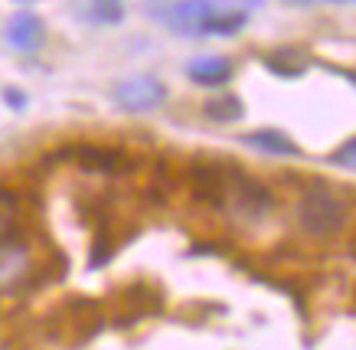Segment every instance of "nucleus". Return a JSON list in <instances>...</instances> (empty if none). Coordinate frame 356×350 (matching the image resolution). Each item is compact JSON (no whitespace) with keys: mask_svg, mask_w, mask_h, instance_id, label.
Returning <instances> with one entry per match:
<instances>
[{"mask_svg":"<svg viewBox=\"0 0 356 350\" xmlns=\"http://www.w3.org/2000/svg\"><path fill=\"white\" fill-rule=\"evenodd\" d=\"M298 219L311 236H337L346 226V203L327 186H311L298 203Z\"/></svg>","mask_w":356,"mask_h":350,"instance_id":"nucleus-1","label":"nucleus"},{"mask_svg":"<svg viewBox=\"0 0 356 350\" xmlns=\"http://www.w3.org/2000/svg\"><path fill=\"white\" fill-rule=\"evenodd\" d=\"M111 99L118 102L124 111H134V115H144V111L161 109L163 99H167V86H163L157 76H134L124 79L115 86Z\"/></svg>","mask_w":356,"mask_h":350,"instance_id":"nucleus-2","label":"nucleus"},{"mask_svg":"<svg viewBox=\"0 0 356 350\" xmlns=\"http://www.w3.org/2000/svg\"><path fill=\"white\" fill-rule=\"evenodd\" d=\"M216 10H219L216 0H177V3H170L167 10L157 13V17H161V23L167 30H173V33L196 36L200 26H203V20Z\"/></svg>","mask_w":356,"mask_h":350,"instance_id":"nucleus-3","label":"nucleus"},{"mask_svg":"<svg viewBox=\"0 0 356 350\" xmlns=\"http://www.w3.org/2000/svg\"><path fill=\"white\" fill-rule=\"evenodd\" d=\"M190 186H193L196 203H209V207H222L226 203V186L229 177L216 161H193L190 164Z\"/></svg>","mask_w":356,"mask_h":350,"instance_id":"nucleus-4","label":"nucleus"},{"mask_svg":"<svg viewBox=\"0 0 356 350\" xmlns=\"http://www.w3.org/2000/svg\"><path fill=\"white\" fill-rule=\"evenodd\" d=\"M30 272V249L20 242L17 232L0 236V288L23 282Z\"/></svg>","mask_w":356,"mask_h":350,"instance_id":"nucleus-5","label":"nucleus"},{"mask_svg":"<svg viewBox=\"0 0 356 350\" xmlns=\"http://www.w3.org/2000/svg\"><path fill=\"white\" fill-rule=\"evenodd\" d=\"M229 184L236 186V207L245 213V216H265V213H271V207H275V197L268 193V186H261L259 180H252V177H245L242 170H232V177H229Z\"/></svg>","mask_w":356,"mask_h":350,"instance_id":"nucleus-6","label":"nucleus"},{"mask_svg":"<svg viewBox=\"0 0 356 350\" xmlns=\"http://www.w3.org/2000/svg\"><path fill=\"white\" fill-rule=\"evenodd\" d=\"M7 40H10V46L20 49V53H36L46 40V26L36 13H17V17H10V23H7Z\"/></svg>","mask_w":356,"mask_h":350,"instance_id":"nucleus-7","label":"nucleus"},{"mask_svg":"<svg viewBox=\"0 0 356 350\" xmlns=\"http://www.w3.org/2000/svg\"><path fill=\"white\" fill-rule=\"evenodd\" d=\"M232 72H236V66H232V59H226V56H200V59H193L186 66L190 82H196V86H203V88L226 86L229 79H232Z\"/></svg>","mask_w":356,"mask_h":350,"instance_id":"nucleus-8","label":"nucleus"},{"mask_svg":"<svg viewBox=\"0 0 356 350\" xmlns=\"http://www.w3.org/2000/svg\"><path fill=\"white\" fill-rule=\"evenodd\" d=\"M76 164L92 170V174H115L121 167V151L115 148H95V144H82L76 148Z\"/></svg>","mask_w":356,"mask_h":350,"instance_id":"nucleus-9","label":"nucleus"},{"mask_svg":"<svg viewBox=\"0 0 356 350\" xmlns=\"http://www.w3.org/2000/svg\"><path fill=\"white\" fill-rule=\"evenodd\" d=\"M245 26V13H209L196 36H232Z\"/></svg>","mask_w":356,"mask_h":350,"instance_id":"nucleus-10","label":"nucleus"},{"mask_svg":"<svg viewBox=\"0 0 356 350\" xmlns=\"http://www.w3.org/2000/svg\"><path fill=\"white\" fill-rule=\"evenodd\" d=\"M242 141L248 144V148H255V151H268V154H298V148H294L284 134L278 132H252L245 134Z\"/></svg>","mask_w":356,"mask_h":350,"instance_id":"nucleus-11","label":"nucleus"},{"mask_svg":"<svg viewBox=\"0 0 356 350\" xmlns=\"http://www.w3.org/2000/svg\"><path fill=\"white\" fill-rule=\"evenodd\" d=\"M265 66L275 72V76H291L298 79L304 72V56L294 53V49H278V53L265 56Z\"/></svg>","mask_w":356,"mask_h":350,"instance_id":"nucleus-12","label":"nucleus"},{"mask_svg":"<svg viewBox=\"0 0 356 350\" xmlns=\"http://www.w3.org/2000/svg\"><path fill=\"white\" fill-rule=\"evenodd\" d=\"M206 115L213 121H219V125H226V121H236L242 118V102L236 99V95H222V99H213L206 102Z\"/></svg>","mask_w":356,"mask_h":350,"instance_id":"nucleus-13","label":"nucleus"},{"mask_svg":"<svg viewBox=\"0 0 356 350\" xmlns=\"http://www.w3.org/2000/svg\"><path fill=\"white\" fill-rule=\"evenodd\" d=\"M88 13H92L95 23H121L124 20L121 0H92V3H88Z\"/></svg>","mask_w":356,"mask_h":350,"instance_id":"nucleus-14","label":"nucleus"},{"mask_svg":"<svg viewBox=\"0 0 356 350\" xmlns=\"http://www.w3.org/2000/svg\"><path fill=\"white\" fill-rule=\"evenodd\" d=\"M334 164H343L346 170H353V141H346L343 151L334 154Z\"/></svg>","mask_w":356,"mask_h":350,"instance_id":"nucleus-15","label":"nucleus"},{"mask_svg":"<svg viewBox=\"0 0 356 350\" xmlns=\"http://www.w3.org/2000/svg\"><path fill=\"white\" fill-rule=\"evenodd\" d=\"M7 102H10V109H23L26 105V99H23L17 88H7Z\"/></svg>","mask_w":356,"mask_h":350,"instance_id":"nucleus-16","label":"nucleus"},{"mask_svg":"<svg viewBox=\"0 0 356 350\" xmlns=\"http://www.w3.org/2000/svg\"><path fill=\"white\" fill-rule=\"evenodd\" d=\"M288 3H314V0H288Z\"/></svg>","mask_w":356,"mask_h":350,"instance_id":"nucleus-17","label":"nucleus"},{"mask_svg":"<svg viewBox=\"0 0 356 350\" xmlns=\"http://www.w3.org/2000/svg\"><path fill=\"white\" fill-rule=\"evenodd\" d=\"M334 3H353V0H334Z\"/></svg>","mask_w":356,"mask_h":350,"instance_id":"nucleus-18","label":"nucleus"},{"mask_svg":"<svg viewBox=\"0 0 356 350\" xmlns=\"http://www.w3.org/2000/svg\"><path fill=\"white\" fill-rule=\"evenodd\" d=\"M20 3H26V0H20Z\"/></svg>","mask_w":356,"mask_h":350,"instance_id":"nucleus-19","label":"nucleus"}]
</instances>
